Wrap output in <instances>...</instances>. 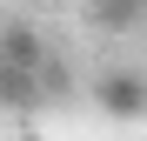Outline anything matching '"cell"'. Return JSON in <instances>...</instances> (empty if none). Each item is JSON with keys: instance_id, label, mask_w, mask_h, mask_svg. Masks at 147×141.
<instances>
[{"instance_id": "obj_1", "label": "cell", "mask_w": 147, "mask_h": 141, "mask_svg": "<svg viewBox=\"0 0 147 141\" xmlns=\"http://www.w3.org/2000/svg\"><path fill=\"white\" fill-rule=\"evenodd\" d=\"M87 101L107 121H147V74L140 67H100L94 87H87Z\"/></svg>"}, {"instance_id": "obj_4", "label": "cell", "mask_w": 147, "mask_h": 141, "mask_svg": "<svg viewBox=\"0 0 147 141\" xmlns=\"http://www.w3.org/2000/svg\"><path fill=\"white\" fill-rule=\"evenodd\" d=\"M140 7H147V0H140Z\"/></svg>"}, {"instance_id": "obj_2", "label": "cell", "mask_w": 147, "mask_h": 141, "mask_svg": "<svg viewBox=\"0 0 147 141\" xmlns=\"http://www.w3.org/2000/svg\"><path fill=\"white\" fill-rule=\"evenodd\" d=\"M0 108H7V114H34V108H47V67L0 61Z\"/></svg>"}, {"instance_id": "obj_3", "label": "cell", "mask_w": 147, "mask_h": 141, "mask_svg": "<svg viewBox=\"0 0 147 141\" xmlns=\"http://www.w3.org/2000/svg\"><path fill=\"white\" fill-rule=\"evenodd\" d=\"M0 61H20V67H47L54 54H47L40 27H27V20H7V27H0Z\"/></svg>"}]
</instances>
